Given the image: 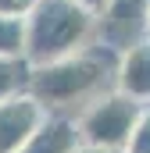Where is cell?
I'll return each instance as SVG.
<instances>
[{"label": "cell", "instance_id": "6da1fadb", "mask_svg": "<svg viewBox=\"0 0 150 153\" xmlns=\"http://www.w3.org/2000/svg\"><path fill=\"white\" fill-rule=\"evenodd\" d=\"M114 68H118V50L97 39L86 50L68 53L61 61L32 64L29 93L43 103L46 114L79 117L93 100H100L104 93L114 89Z\"/></svg>", "mask_w": 150, "mask_h": 153}, {"label": "cell", "instance_id": "7a4b0ae2", "mask_svg": "<svg viewBox=\"0 0 150 153\" xmlns=\"http://www.w3.org/2000/svg\"><path fill=\"white\" fill-rule=\"evenodd\" d=\"M97 43V14L79 0H36L25 14V61L50 64Z\"/></svg>", "mask_w": 150, "mask_h": 153}, {"label": "cell", "instance_id": "3957f363", "mask_svg": "<svg viewBox=\"0 0 150 153\" xmlns=\"http://www.w3.org/2000/svg\"><path fill=\"white\" fill-rule=\"evenodd\" d=\"M140 111H143L140 100L125 96L122 89H111V93L93 100L75 117L79 121V135L89 146H104V150H122L125 153L129 139H132V128L140 121Z\"/></svg>", "mask_w": 150, "mask_h": 153}, {"label": "cell", "instance_id": "277c9868", "mask_svg": "<svg viewBox=\"0 0 150 153\" xmlns=\"http://www.w3.org/2000/svg\"><path fill=\"white\" fill-rule=\"evenodd\" d=\"M150 29V0H107L97 18V39L111 50H125L136 39H147Z\"/></svg>", "mask_w": 150, "mask_h": 153}, {"label": "cell", "instance_id": "5b68a950", "mask_svg": "<svg viewBox=\"0 0 150 153\" xmlns=\"http://www.w3.org/2000/svg\"><path fill=\"white\" fill-rule=\"evenodd\" d=\"M43 117L46 111L29 89L0 100V153H18L25 139L43 125Z\"/></svg>", "mask_w": 150, "mask_h": 153}, {"label": "cell", "instance_id": "8992f818", "mask_svg": "<svg viewBox=\"0 0 150 153\" xmlns=\"http://www.w3.org/2000/svg\"><path fill=\"white\" fill-rule=\"evenodd\" d=\"M114 89H122L125 96H132L140 103H150V36L118 50Z\"/></svg>", "mask_w": 150, "mask_h": 153}, {"label": "cell", "instance_id": "52a82bcc", "mask_svg": "<svg viewBox=\"0 0 150 153\" xmlns=\"http://www.w3.org/2000/svg\"><path fill=\"white\" fill-rule=\"evenodd\" d=\"M79 146H82L79 121L68 114H46L18 153H75Z\"/></svg>", "mask_w": 150, "mask_h": 153}, {"label": "cell", "instance_id": "ba28073f", "mask_svg": "<svg viewBox=\"0 0 150 153\" xmlns=\"http://www.w3.org/2000/svg\"><path fill=\"white\" fill-rule=\"evenodd\" d=\"M29 71H32V64L25 57H0V100H7L14 93H25Z\"/></svg>", "mask_w": 150, "mask_h": 153}, {"label": "cell", "instance_id": "9c48e42d", "mask_svg": "<svg viewBox=\"0 0 150 153\" xmlns=\"http://www.w3.org/2000/svg\"><path fill=\"white\" fill-rule=\"evenodd\" d=\"M0 57H25V18L0 14Z\"/></svg>", "mask_w": 150, "mask_h": 153}, {"label": "cell", "instance_id": "30bf717a", "mask_svg": "<svg viewBox=\"0 0 150 153\" xmlns=\"http://www.w3.org/2000/svg\"><path fill=\"white\" fill-rule=\"evenodd\" d=\"M125 153H150V103H143L140 121H136V128H132V139H129Z\"/></svg>", "mask_w": 150, "mask_h": 153}, {"label": "cell", "instance_id": "8fae6325", "mask_svg": "<svg viewBox=\"0 0 150 153\" xmlns=\"http://www.w3.org/2000/svg\"><path fill=\"white\" fill-rule=\"evenodd\" d=\"M32 7L36 0H0V14H14V18H25Z\"/></svg>", "mask_w": 150, "mask_h": 153}, {"label": "cell", "instance_id": "7c38bea8", "mask_svg": "<svg viewBox=\"0 0 150 153\" xmlns=\"http://www.w3.org/2000/svg\"><path fill=\"white\" fill-rule=\"evenodd\" d=\"M79 4H82V7H89L97 18H100V14H104V7H107V0H79Z\"/></svg>", "mask_w": 150, "mask_h": 153}, {"label": "cell", "instance_id": "4fadbf2b", "mask_svg": "<svg viewBox=\"0 0 150 153\" xmlns=\"http://www.w3.org/2000/svg\"><path fill=\"white\" fill-rule=\"evenodd\" d=\"M75 153H122V150H104V146H89V143H82Z\"/></svg>", "mask_w": 150, "mask_h": 153}, {"label": "cell", "instance_id": "5bb4252c", "mask_svg": "<svg viewBox=\"0 0 150 153\" xmlns=\"http://www.w3.org/2000/svg\"><path fill=\"white\" fill-rule=\"evenodd\" d=\"M147 36H150V29H147Z\"/></svg>", "mask_w": 150, "mask_h": 153}]
</instances>
